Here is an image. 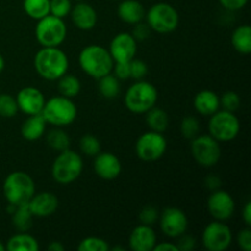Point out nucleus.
Segmentation results:
<instances>
[{
  "label": "nucleus",
  "mask_w": 251,
  "mask_h": 251,
  "mask_svg": "<svg viewBox=\"0 0 251 251\" xmlns=\"http://www.w3.org/2000/svg\"><path fill=\"white\" fill-rule=\"evenodd\" d=\"M5 248L9 251H38L39 243L27 232H19L7 240Z\"/></svg>",
  "instance_id": "24"
},
{
  "label": "nucleus",
  "mask_w": 251,
  "mask_h": 251,
  "mask_svg": "<svg viewBox=\"0 0 251 251\" xmlns=\"http://www.w3.org/2000/svg\"><path fill=\"white\" fill-rule=\"evenodd\" d=\"M146 24L157 33H171L178 28L179 14L173 5L168 2H157L146 12Z\"/></svg>",
  "instance_id": "8"
},
{
  "label": "nucleus",
  "mask_w": 251,
  "mask_h": 251,
  "mask_svg": "<svg viewBox=\"0 0 251 251\" xmlns=\"http://www.w3.org/2000/svg\"><path fill=\"white\" fill-rule=\"evenodd\" d=\"M242 217H243V221H244L245 226L250 227L251 226V202L250 201H248V202L245 203L244 208H243Z\"/></svg>",
  "instance_id": "47"
},
{
  "label": "nucleus",
  "mask_w": 251,
  "mask_h": 251,
  "mask_svg": "<svg viewBox=\"0 0 251 251\" xmlns=\"http://www.w3.org/2000/svg\"><path fill=\"white\" fill-rule=\"evenodd\" d=\"M15 98H16L19 110L26 115L41 114L44 103H46L43 92L33 86L21 88Z\"/></svg>",
  "instance_id": "16"
},
{
  "label": "nucleus",
  "mask_w": 251,
  "mask_h": 251,
  "mask_svg": "<svg viewBox=\"0 0 251 251\" xmlns=\"http://www.w3.org/2000/svg\"><path fill=\"white\" fill-rule=\"evenodd\" d=\"M56 81H58L59 93L61 96H64V97H68L73 100L74 97H76L80 93L81 82L75 75H70V74L66 73L65 75H63Z\"/></svg>",
  "instance_id": "28"
},
{
  "label": "nucleus",
  "mask_w": 251,
  "mask_h": 251,
  "mask_svg": "<svg viewBox=\"0 0 251 251\" xmlns=\"http://www.w3.org/2000/svg\"><path fill=\"white\" fill-rule=\"evenodd\" d=\"M108 50L114 63H127L136 55L137 41L129 32H120L110 41Z\"/></svg>",
  "instance_id": "15"
},
{
  "label": "nucleus",
  "mask_w": 251,
  "mask_h": 251,
  "mask_svg": "<svg viewBox=\"0 0 251 251\" xmlns=\"http://www.w3.org/2000/svg\"><path fill=\"white\" fill-rule=\"evenodd\" d=\"M118 16L125 24L135 25L144 21L146 10L137 0H123L118 6Z\"/></svg>",
  "instance_id": "22"
},
{
  "label": "nucleus",
  "mask_w": 251,
  "mask_h": 251,
  "mask_svg": "<svg viewBox=\"0 0 251 251\" xmlns=\"http://www.w3.org/2000/svg\"><path fill=\"white\" fill-rule=\"evenodd\" d=\"M240 132V122L233 112L218 109L208 120V134L218 142L233 141Z\"/></svg>",
  "instance_id": "9"
},
{
  "label": "nucleus",
  "mask_w": 251,
  "mask_h": 251,
  "mask_svg": "<svg viewBox=\"0 0 251 251\" xmlns=\"http://www.w3.org/2000/svg\"><path fill=\"white\" fill-rule=\"evenodd\" d=\"M41 114L46 119L47 124L55 127H65L75 122L77 107L71 98L60 95L46 100Z\"/></svg>",
  "instance_id": "6"
},
{
  "label": "nucleus",
  "mask_w": 251,
  "mask_h": 251,
  "mask_svg": "<svg viewBox=\"0 0 251 251\" xmlns=\"http://www.w3.org/2000/svg\"><path fill=\"white\" fill-rule=\"evenodd\" d=\"M159 212L154 206H145L139 213V221L141 225L146 226H153L154 223L158 222Z\"/></svg>",
  "instance_id": "39"
},
{
  "label": "nucleus",
  "mask_w": 251,
  "mask_h": 251,
  "mask_svg": "<svg viewBox=\"0 0 251 251\" xmlns=\"http://www.w3.org/2000/svg\"><path fill=\"white\" fill-rule=\"evenodd\" d=\"M158 100L157 88L151 82L139 80L130 86L124 96V103L127 110L134 114H145L156 105Z\"/></svg>",
  "instance_id": "5"
},
{
  "label": "nucleus",
  "mask_w": 251,
  "mask_h": 251,
  "mask_svg": "<svg viewBox=\"0 0 251 251\" xmlns=\"http://www.w3.org/2000/svg\"><path fill=\"white\" fill-rule=\"evenodd\" d=\"M34 69L42 78L56 81L69 70V58L59 47H42L34 55Z\"/></svg>",
  "instance_id": "1"
},
{
  "label": "nucleus",
  "mask_w": 251,
  "mask_h": 251,
  "mask_svg": "<svg viewBox=\"0 0 251 251\" xmlns=\"http://www.w3.org/2000/svg\"><path fill=\"white\" fill-rule=\"evenodd\" d=\"M112 73L118 80H127V78H130L129 61L127 63H114Z\"/></svg>",
  "instance_id": "42"
},
{
  "label": "nucleus",
  "mask_w": 251,
  "mask_h": 251,
  "mask_svg": "<svg viewBox=\"0 0 251 251\" xmlns=\"http://www.w3.org/2000/svg\"><path fill=\"white\" fill-rule=\"evenodd\" d=\"M47 142H48L49 147L53 149L54 151H64V150L70 149L71 140L68 132L64 131L61 127H55V129L50 130L47 134Z\"/></svg>",
  "instance_id": "31"
},
{
  "label": "nucleus",
  "mask_w": 251,
  "mask_h": 251,
  "mask_svg": "<svg viewBox=\"0 0 251 251\" xmlns=\"http://www.w3.org/2000/svg\"><path fill=\"white\" fill-rule=\"evenodd\" d=\"M156 244L157 235L151 226L140 223L129 235V248L134 251H152Z\"/></svg>",
  "instance_id": "19"
},
{
  "label": "nucleus",
  "mask_w": 251,
  "mask_h": 251,
  "mask_svg": "<svg viewBox=\"0 0 251 251\" xmlns=\"http://www.w3.org/2000/svg\"><path fill=\"white\" fill-rule=\"evenodd\" d=\"M71 21L76 28L81 31H91L97 25V11L92 5L85 1H78L70 11Z\"/></svg>",
  "instance_id": "20"
},
{
  "label": "nucleus",
  "mask_w": 251,
  "mask_h": 251,
  "mask_svg": "<svg viewBox=\"0 0 251 251\" xmlns=\"http://www.w3.org/2000/svg\"><path fill=\"white\" fill-rule=\"evenodd\" d=\"M6 250V248H5V244H2L1 242H0V251H5Z\"/></svg>",
  "instance_id": "50"
},
{
  "label": "nucleus",
  "mask_w": 251,
  "mask_h": 251,
  "mask_svg": "<svg viewBox=\"0 0 251 251\" xmlns=\"http://www.w3.org/2000/svg\"><path fill=\"white\" fill-rule=\"evenodd\" d=\"M207 211L216 221H228L234 215V199L228 191L221 188L213 190L207 199Z\"/></svg>",
  "instance_id": "14"
},
{
  "label": "nucleus",
  "mask_w": 251,
  "mask_h": 251,
  "mask_svg": "<svg viewBox=\"0 0 251 251\" xmlns=\"http://www.w3.org/2000/svg\"><path fill=\"white\" fill-rule=\"evenodd\" d=\"M65 247L61 244L60 242L55 240V242H50V244L48 245V250L49 251H64Z\"/></svg>",
  "instance_id": "48"
},
{
  "label": "nucleus",
  "mask_w": 251,
  "mask_h": 251,
  "mask_svg": "<svg viewBox=\"0 0 251 251\" xmlns=\"http://www.w3.org/2000/svg\"><path fill=\"white\" fill-rule=\"evenodd\" d=\"M4 69H5V59H4V56L0 54V74L4 71Z\"/></svg>",
  "instance_id": "49"
},
{
  "label": "nucleus",
  "mask_w": 251,
  "mask_h": 251,
  "mask_svg": "<svg viewBox=\"0 0 251 251\" xmlns=\"http://www.w3.org/2000/svg\"><path fill=\"white\" fill-rule=\"evenodd\" d=\"M176 239H178V242H176V247H178L179 251H190L193 250L196 245L195 238L191 237V235L185 234V233L181 234L180 237L176 238Z\"/></svg>",
  "instance_id": "43"
},
{
  "label": "nucleus",
  "mask_w": 251,
  "mask_h": 251,
  "mask_svg": "<svg viewBox=\"0 0 251 251\" xmlns=\"http://www.w3.org/2000/svg\"><path fill=\"white\" fill-rule=\"evenodd\" d=\"M50 0H24V10L33 20H41L50 14L49 11Z\"/></svg>",
  "instance_id": "30"
},
{
  "label": "nucleus",
  "mask_w": 251,
  "mask_h": 251,
  "mask_svg": "<svg viewBox=\"0 0 251 251\" xmlns=\"http://www.w3.org/2000/svg\"><path fill=\"white\" fill-rule=\"evenodd\" d=\"M78 251H109L110 247L107 240L100 237L83 238L77 245Z\"/></svg>",
  "instance_id": "35"
},
{
  "label": "nucleus",
  "mask_w": 251,
  "mask_h": 251,
  "mask_svg": "<svg viewBox=\"0 0 251 251\" xmlns=\"http://www.w3.org/2000/svg\"><path fill=\"white\" fill-rule=\"evenodd\" d=\"M71 9H73L71 0H50V4H49L50 15L60 17V19H65L68 15H70Z\"/></svg>",
  "instance_id": "36"
},
{
  "label": "nucleus",
  "mask_w": 251,
  "mask_h": 251,
  "mask_svg": "<svg viewBox=\"0 0 251 251\" xmlns=\"http://www.w3.org/2000/svg\"><path fill=\"white\" fill-rule=\"evenodd\" d=\"M237 244L243 251H251V229L245 227L240 229L237 234Z\"/></svg>",
  "instance_id": "41"
},
{
  "label": "nucleus",
  "mask_w": 251,
  "mask_h": 251,
  "mask_svg": "<svg viewBox=\"0 0 251 251\" xmlns=\"http://www.w3.org/2000/svg\"><path fill=\"white\" fill-rule=\"evenodd\" d=\"M113 250H119V251H124L125 249H124V248H120V247H114V248H113Z\"/></svg>",
  "instance_id": "51"
},
{
  "label": "nucleus",
  "mask_w": 251,
  "mask_h": 251,
  "mask_svg": "<svg viewBox=\"0 0 251 251\" xmlns=\"http://www.w3.org/2000/svg\"><path fill=\"white\" fill-rule=\"evenodd\" d=\"M190 150L194 159L205 168L215 167L222 157L221 142L213 139L210 134L198 135L191 140Z\"/></svg>",
  "instance_id": "10"
},
{
  "label": "nucleus",
  "mask_w": 251,
  "mask_h": 251,
  "mask_svg": "<svg viewBox=\"0 0 251 251\" xmlns=\"http://www.w3.org/2000/svg\"><path fill=\"white\" fill-rule=\"evenodd\" d=\"M232 242V229L222 221L208 223L202 232V244L208 251H226Z\"/></svg>",
  "instance_id": "12"
},
{
  "label": "nucleus",
  "mask_w": 251,
  "mask_h": 251,
  "mask_svg": "<svg viewBox=\"0 0 251 251\" xmlns=\"http://www.w3.org/2000/svg\"><path fill=\"white\" fill-rule=\"evenodd\" d=\"M81 153L87 157H96L100 152V141L95 136V135L86 134L83 135L78 142Z\"/></svg>",
  "instance_id": "32"
},
{
  "label": "nucleus",
  "mask_w": 251,
  "mask_h": 251,
  "mask_svg": "<svg viewBox=\"0 0 251 251\" xmlns=\"http://www.w3.org/2000/svg\"><path fill=\"white\" fill-rule=\"evenodd\" d=\"M200 122L198 118L193 117V115H188L184 118L180 123V132L185 139L193 140L195 139L198 135H200Z\"/></svg>",
  "instance_id": "34"
},
{
  "label": "nucleus",
  "mask_w": 251,
  "mask_h": 251,
  "mask_svg": "<svg viewBox=\"0 0 251 251\" xmlns=\"http://www.w3.org/2000/svg\"><path fill=\"white\" fill-rule=\"evenodd\" d=\"M220 103L222 109L234 113L240 107V96L234 91H227L220 97Z\"/></svg>",
  "instance_id": "37"
},
{
  "label": "nucleus",
  "mask_w": 251,
  "mask_h": 251,
  "mask_svg": "<svg viewBox=\"0 0 251 251\" xmlns=\"http://www.w3.org/2000/svg\"><path fill=\"white\" fill-rule=\"evenodd\" d=\"M75 1L78 2V1H85V0H75Z\"/></svg>",
  "instance_id": "52"
},
{
  "label": "nucleus",
  "mask_w": 251,
  "mask_h": 251,
  "mask_svg": "<svg viewBox=\"0 0 251 251\" xmlns=\"http://www.w3.org/2000/svg\"><path fill=\"white\" fill-rule=\"evenodd\" d=\"M166 137L162 132H156L152 130L142 134L135 145L137 157L144 162L158 161L166 153Z\"/></svg>",
  "instance_id": "11"
},
{
  "label": "nucleus",
  "mask_w": 251,
  "mask_h": 251,
  "mask_svg": "<svg viewBox=\"0 0 251 251\" xmlns=\"http://www.w3.org/2000/svg\"><path fill=\"white\" fill-rule=\"evenodd\" d=\"M145 114H146V123L150 130L162 132V134L166 131L169 124V118L166 110L161 109V108H156V105H154L153 108H151Z\"/></svg>",
  "instance_id": "26"
},
{
  "label": "nucleus",
  "mask_w": 251,
  "mask_h": 251,
  "mask_svg": "<svg viewBox=\"0 0 251 251\" xmlns=\"http://www.w3.org/2000/svg\"><path fill=\"white\" fill-rule=\"evenodd\" d=\"M47 122L42 114L27 115L21 125V136L27 141H37L46 132Z\"/></svg>",
  "instance_id": "23"
},
{
  "label": "nucleus",
  "mask_w": 251,
  "mask_h": 251,
  "mask_svg": "<svg viewBox=\"0 0 251 251\" xmlns=\"http://www.w3.org/2000/svg\"><path fill=\"white\" fill-rule=\"evenodd\" d=\"M152 251H179V249L178 247H176V244L166 242V243H157Z\"/></svg>",
  "instance_id": "46"
},
{
  "label": "nucleus",
  "mask_w": 251,
  "mask_h": 251,
  "mask_svg": "<svg viewBox=\"0 0 251 251\" xmlns=\"http://www.w3.org/2000/svg\"><path fill=\"white\" fill-rule=\"evenodd\" d=\"M27 206L33 217H49L58 210L59 199L50 191H41V193H34Z\"/></svg>",
  "instance_id": "18"
},
{
  "label": "nucleus",
  "mask_w": 251,
  "mask_h": 251,
  "mask_svg": "<svg viewBox=\"0 0 251 251\" xmlns=\"http://www.w3.org/2000/svg\"><path fill=\"white\" fill-rule=\"evenodd\" d=\"M2 193L7 203L14 206H24L28 203L36 193V184L28 173L16 171L10 173L2 184Z\"/></svg>",
  "instance_id": "3"
},
{
  "label": "nucleus",
  "mask_w": 251,
  "mask_h": 251,
  "mask_svg": "<svg viewBox=\"0 0 251 251\" xmlns=\"http://www.w3.org/2000/svg\"><path fill=\"white\" fill-rule=\"evenodd\" d=\"M122 162L112 152L100 151L95 157L93 169L95 173L103 180H113L117 179L122 173Z\"/></svg>",
  "instance_id": "17"
},
{
  "label": "nucleus",
  "mask_w": 251,
  "mask_h": 251,
  "mask_svg": "<svg viewBox=\"0 0 251 251\" xmlns=\"http://www.w3.org/2000/svg\"><path fill=\"white\" fill-rule=\"evenodd\" d=\"M34 34L42 47H60L66 39L68 27L64 19L49 14L38 20Z\"/></svg>",
  "instance_id": "7"
},
{
  "label": "nucleus",
  "mask_w": 251,
  "mask_h": 251,
  "mask_svg": "<svg viewBox=\"0 0 251 251\" xmlns=\"http://www.w3.org/2000/svg\"><path fill=\"white\" fill-rule=\"evenodd\" d=\"M83 171V161L80 153L68 149L59 152L51 164V176L60 185H69L77 180Z\"/></svg>",
  "instance_id": "4"
},
{
  "label": "nucleus",
  "mask_w": 251,
  "mask_h": 251,
  "mask_svg": "<svg viewBox=\"0 0 251 251\" xmlns=\"http://www.w3.org/2000/svg\"><path fill=\"white\" fill-rule=\"evenodd\" d=\"M12 225L19 232H28L33 223V215L29 211L28 206H17L11 213Z\"/></svg>",
  "instance_id": "29"
},
{
  "label": "nucleus",
  "mask_w": 251,
  "mask_h": 251,
  "mask_svg": "<svg viewBox=\"0 0 251 251\" xmlns=\"http://www.w3.org/2000/svg\"><path fill=\"white\" fill-rule=\"evenodd\" d=\"M221 179L218 178L217 176H208L207 178L205 179V185L208 190L213 191V190H217V189L221 188Z\"/></svg>",
  "instance_id": "45"
},
{
  "label": "nucleus",
  "mask_w": 251,
  "mask_h": 251,
  "mask_svg": "<svg viewBox=\"0 0 251 251\" xmlns=\"http://www.w3.org/2000/svg\"><path fill=\"white\" fill-rule=\"evenodd\" d=\"M130 64V78H134L135 81L144 80L146 77L147 73H149V68L147 64L144 60L140 59H132L129 61Z\"/></svg>",
  "instance_id": "38"
},
{
  "label": "nucleus",
  "mask_w": 251,
  "mask_h": 251,
  "mask_svg": "<svg viewBox=\"0 0 251 251\" xmlns=\"http://www.w3.org/2000/svg\"><path fill=\"white\" fill-rule=\"evenodd\" d=\"M159 228L163 234L168 238L176 239L181 234L186 233L189 221L185 212L178 207H167L163 212L159 213Z\"/></svg>",
  "instance_id": "13"
},
{
  "label": "nucleus",
  "mask_w": 251,
  "mask_h": 251,
  "mask_svg": "<svg viewBox=\"0 0 251 251\" xmlns=\"http://www.w3.org/2000/svg\"><path fill=\"white\" fill-rule=\"evenodd\" d=\"M194 107L199 114L211 117L221 108L220 96L211 90H202L194 97Z\"/></svg>",
  "instance_id": "21"
},
{
  "label": "nucleus",
  "mask_w": 251,
  "mask_h": 251,
  "mask_svg": "<svg viewBox=\"0 0 251 251\" xmlns=\"http://www.w3.org/2000/svg\"><path fill=\"white\" fill-rule=\"evenodd\" d=\"M19 112L16 98L9 93H0V117L14 118Z\"/></svg>",
  "instance_id": "33"
},
{
  "label": "nucleus",
  "mask_w": 251,
  "mask_h": 251,
  "mask_svg": "<svg viewBox=\"0 0 251 251\" xmlns=\"http://www.w3.org/2000/svg\"><path fill=\"white\" fill-rule=\"evenodd\" d=\"M98 91L102 97L113 100L120 93V80H118L113 73L98 78Z\"/></svg>",
  "instance_id": "27"
},
{
  "label": "nucleus",
  "mask_w": 251,
  "mask_h": 251,
  "mask_svg": "<svg viewBox=\"0 0 251 251\" xmlns=\"http://www.w3.org/2000/svg\"><path fill=\"white\" fill-rule=\"evenodd\" d=\"M232 46L235 50L243 55H248L251 51V28L249 25L237 27L232 33Z\"/></svg>",
  "instance_id": "25"
},
{
  "label": "nucleus",
  "mask_w": 251,
  "mask_h": 251,
  "mask_svg": "<svg viewBox=\"0 0 251 251\" xmlns=\"http://www.w3.org/2000/svg\"><path fill=\"white\" fill-rule=\"evenodd\" d=\"M78 65L90 77L98 80L112 73L114 60L107 48L100 44H90L78 54Z\"/></svg>",
  "instance_id": "2"
},
{
  "label": "nucleus",
  "mask_w": 251,
  "mask_h": 251,
  "mask_svg": "<svg viewBox=\"0 0 251 251\" xmlns=\"http://www.w3.org/2000/svg\"><path fill=\"white\" fill-rule=\"evenodd\" d=\"M132 31H131V36L134 37L136 41H146L150 36H151L152 29L150 28L149 25L146 22H137V24L132 25Z\"/></svg>",
  "instance_id": "40"
},
{
  "label": "nucleus",
  "mask_w": 251,
  "mask_h": 251,
  "mask_svg": "<svg viewBox=\"0 0 251 251\" xmlns=\"http://www.w3.org/2000/svg\"><path fill=\"white\" fill-rule=\"evenodd\" d=\"M218 1L226 10L238 11V10H242L243 7H245L249 0H218Z\"/></svg>",
  "instance_id": "44"
}]
</instances>
